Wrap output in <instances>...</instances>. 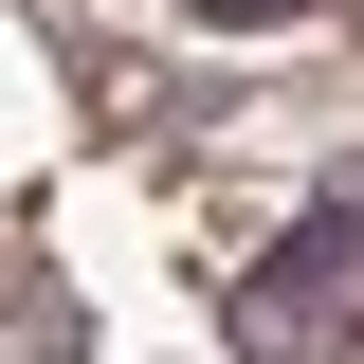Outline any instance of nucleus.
<instances>
[{"label":"nucleus","mask_w":364,"mask_h":364,"mask_svg":"<svg viewBox=\"0 0 364 364\" xmlns=\"http://www.w3.org/2000/svg\"><path fill=\"white\" fill-rule=\"evenodd\" d=\"M310 291H328V237H291V255H273V291H255V346H273V364L310 346Z\"/></svg>","instance_id":"nucleus-1"}]
</instances>
